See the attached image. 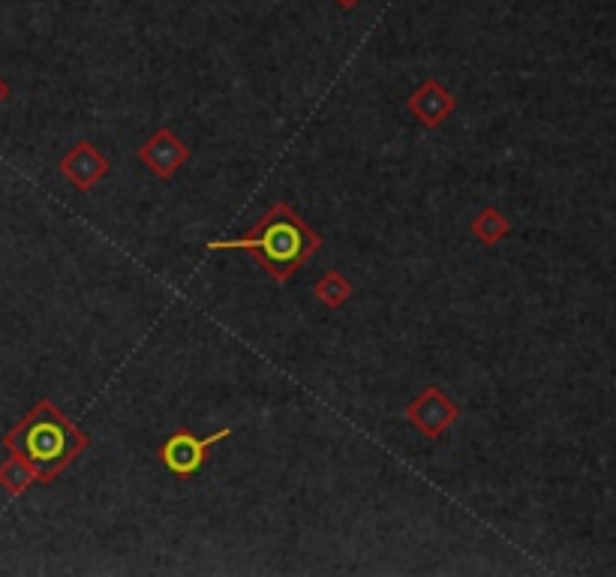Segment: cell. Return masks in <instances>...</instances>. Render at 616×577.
Listing matches in <instances>:
<instances>
[{
	"label": "cell",
	"mask_w": 616,
	"mask_h": 577,
	"mask_svg": "<svg viewBox=\"0 0 616 577\" xmlns=\"http://www.w3.org/2000/svg\"><path fill=\"white\" fill-rule=\"evenodd\" d=\"M139 160L163 181H172L190 160V148L187 142L178 139V133L172 127H160L142 148H139Z\"/></svg>",
	"instance_id": "5"
},
{
	"label": "cell",
	"mask_w": 616,
	"mask_h": 577,
	"mask_svg": "<svg viewBox=\"0 0 616 577\" xmlns=\"http://www.w3.org/2000/svg\"><path fill=\"white\" fill-rule=\"evenodd\" d=\"M7 97H10V85H7L4 79H0V103H4Z\"/></svg>",
	"instance_id": "11"
},
{
	"label": "cell",
	"mask_w": 616,
	"mask_h": 577,
	"mask_svg": "<svg viewBox=\"0 0 616 577\" xmlns=\"http://www.w3.org/2000/svg\"><path fill=\"white\" fill-rule=\"evenodd\" d=\"M352 292H355V286H352L340 271H328L325 277H319V280L313 283V295H316L328 310L343 307V304L352 298Z\"/></svg>",
	"instance_id": "10"
},
{
	"label": "cell",
	"mask_w": 616,
	"mask_h": 577,
	"mask_svg": "<svg viewBox=\"0 0 616 577\" xmlns=\"http://www.w3.org/2000/svg\"><path fill=\"white\" fill-rule=\"evenodd\" d=\"M406 106H409V112L415 115L418 124L436 130V127H442V124L451 118V112L457 109V100L451 97V91L442 88L439 79H427V82L406 100Z\"/></svg>",
	"instance_id": "7"
},
{
	"label": "cell",
	"mask_w": 616,
	"mask_h": 577,
	"mask_svg": "<svg viewBox=\"0 0 616 577\" xmlns=\"http://www.w3.org/2000/svg\"><path fill=\"white\" fill-rule=\"evenodd\" d=\"M58 169H61L64 178H70V181L76 184L79 193H91V190L112 172L106 154H103L94 142H79V145H73V148L67 151V157L58 163Z\"/></svg>",
	"instance_id": "6"
},
{
	"label": "cell",
	"mask_w": 616,
	"mask_h": 577,
	"mask_svg": "<svg viewBox=\"0 0 616 577\" xmlns=\"http://www.w3.org/2000/svg\"><path fill=\"white\" fill-rule=\"evenodd\" d=\"M226 436H232V427H220L211 436H196L193 430H175L157 451L160 463L178 475V478H190L205 466V454L208 448H214L217 442H223Z\"/></svg>",
	"instance_id": "3"
},
{
	"label": "cell",
	"mask_w": 616,
	"mask_h": 577,
	"mask_svg": "<svg viewBox=\"0 0 616 577\" xmlns=\"http://www.w3.org/2000/svg\"><path fill=\"white\" fill-rule=\"evenodd\" d=\"M337 4H340L343 10H352V7L358 4V0H337Z\"/></svg>",
	"instance_id": "12"
},
{
	"label": "cell",
	"mask_w": 616,
	"mask_h": 577,
	"mask_svg": "<svg viewBox=\"0 0 616 577\" xmlns=\"http://www.w3.org/2000/svg\"><path fill=\"white\" fill-rule=\"evenodd\" d=\"M409 424L424 433L427 439H442V433L460 418V406L445 397L439 385H427L409 406H406Z\"/></svg>",
	"instance_id": "4"
},
{
	"label": "cell",
	"mask_w": 616,
	"mask_h": 577,
	"mask_svg": "<svg viewBox=\"0 0 616 577\" xmlns=\"http://www.w3.org/2000/svg\"><path fill=\"white\" fill-rule=\"evenodd\" d=\"M88 445L91 436H85L52 400H37V406L4 436V448L28 460L43 484L55 481Z\"/></svg>",
	"instance_id": "2"
},
{
	"label": "cell",
	"mask_w": 616,
	"mask_h": 577,
	"mask_svg": "<svg viewBox=\"0 0 616 577\" xmlns=\"http://www.w3.org/2000/svg\"><path fill=\"white\" fill-rule=\"evenodd\" d=\"M469 232L484 244V247H493V244H499L502 238H508L511 235V220L499 211V208H481L478 214H475V220L469 223Z\"/></svg>",
	"instance_id": "9"
},
{
	"label": "cell",
	"mask_w": 616,
	"mask_h": 577,
	"mask_svg": "<svg viewBox=\"0 0 616 577\" xmlns=\"http://www.w3.org/2000/svg\"><path fill=\"white\" fill-rule=\"evenodd\" d=\"M34 484H43V481H40V472L28 460L10 454V460L0 463V487H4L10 496H22Z\"/></svg>",
	"instance_id": "8"
},
{
	"label": "cell",
	"mask_w": 616,
	"mask_h": 577,
	"mask_svg": "<svg viewBox=\"0 0 616 577\" xmlns=\"http://www.w3.org/2000/svg\"><path fill=\"white\" fill-rule=\"evenodd\" d=\"M208 250H247L277 283H289L295 271L322 250V238L286 202H274L250 235L235 241H211Z\"/></svg>",
	"instance_id": "1"
}]
</instances>
